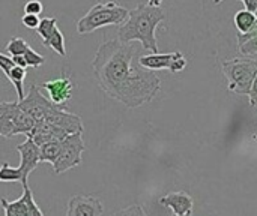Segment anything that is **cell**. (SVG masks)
I'll return each instance as SVG.
<instances>
[{
    "label": "cell",
    "instance_id": "obj_1",
    "mask_svg": "<svg viewBox=\"0 0 257 216\" xmlns=\"http://www.w3.org/2000/svg\"><path fill=\"white\" fill-rule=\"evenodd\" d=\"M139 59V47L113 39L99 45L92 63L101 90L128 108L151 102L161 89V80L142 68Z\"/></svg>",
    "mask_w": 257,
    "mask_h": 216
},
{
    "label": "cell",
    "instance_id": "obj_2",
    "mask_svg": "<svg viewBox=\"0 0 257 216\" xmlns=\"http://www.w3.org/2000/svg\"><path fill=\"white\" fill-rule=\"evenodd\" d=\"M166 15L161 8H155L151 5L140 3L137 8L130 11L126 21L117 30V39L122 44H131L139 41L145 51L152 54L158 53V42L155 36V30L161 21H164Z\"/></svg>",
    "mask_w": 257,
    "mask_h": 216
},
{
    "label": "cell",
    "instance_id": "obj_3",
    "mask_svg": "<svg viewBox=\"0 0 257 216\" xmlns=\"http://www.w3.org/2000/svg\"><path fill=\"white\" fill-rule=\"evenodd\" d=\"M128 14H130V11L126 8L117 5L114 0L96 3L78 20L77 33L83 36V35L95 32L96 29L105 27V26L123 24L128 18Z\"/></svg>",
    "mask_w": 257,
    "mask_h": 216
},
{
    "label": "cell",
    "instance_id": "obj_4",
    "mask_svg": "<svg viewBox=\"0 0 257 216\" xmlns=\"http://www.w3.org/2000/svg\"><path fill=\"white\" fill-rule=\"evenodd\" d=\"M229 90L238 95H248L257 77V59H232L221 63Z\"/></svg>",
    "mask_w": 257,
    "mask_h": 216
},
{
    "label": "cell",
    "instance_id": "obj_5",
    "mask_svg": "<svg viewBox=\"0 0 257 216\" xmlns=\"http://www.w3.org/2000/svg\"><path fill=\"white\" fill-rule=\"evenodd\" d=\"M86 150V144L83 141V132H75L66 135L60 141V153L53 168L56 174H62L74 167L81 164V155Z\"/></svg>",
    "mask_w": 257,
    "mask_h": 216
},
{
    "label": "cell",
    "instance_id": "obj_6",
    "mask_svg": "<svg viewBox=\"0 0 257 216\" xmlns=\"http://www.w3.org/2000/svg\"><path fill=\"white\" fill-rule=\"evenodd\" d=\"M139 65L145 69L149 71H161V69H169L170 72H181L187 68V59L181 51L175 53H167V54H145L140 56Z\"/></svg>",
    "mask_w": 257,
    "mask_h": 216
},
{
    "label": "cell",
    "instance_id": "obj_7",
    "mask_svg": "<svg viewBox=\"0 0 257 216\" xmlns=\"http://www.w3.org/2000/svg\"><path fill=\"white\" fill-rule=\"evenodd\" d=\"M0 206L5 210V216H44L33 198L29 185L23 186V195L18 200L8 201L6 198H2Z\"/></svg>",
    "mask_w": 257,
    "mask_h": 216
},
{
    "label": "cell",
    "instance_id": "obj_8",
    "mask_svg": "<svg viewBox=\"0 0 257 216\" xmlns=\"http://www.w3.org/2000/svg\"><path fill=\"white\" fill-rule=\"evenodd\" d=\"M53 105L54 104L39 92L36 84H32L24 99L18 102V107L35 120H44Z\"/></svg>",
    "mask_w": 257,
    "mask_h": 216
},
{
    "label": "cell",
    "instance_id": "obj_9",
    "mask_svg": "<svg viewBox=\"0 0 257 216\" xmlns=\"http://www.w3.org/2000/svg\"><path fill=\"white\" fill-rule=\"evenodd\" d=\"M18 153H20V171H21V185L27 186V179L30 176V173L38 167V164L41 162V149L39 146H36L33 143L32 138H26L24 143L18 144L17 147Z\"/></svg>",
    "mask_w": 257,
    "mask_h": 216
},
{
    "label": "cell",
    "instance_id": "obj_10",
    "mask_svg": "<svg viewBox=\"0 0 257 216\" xmlns=\"http://www.w3.org/2000/svg\"><path fill=\"white\" fill-rule=\"evenodd\" d=\"M104 207L93 195H74L68 201L66 216H102Z\"/></svg>",
    "mask_w": 257,
    "mask_h": 216
},
{
    "label": "cell",
    "instance_id": "obj_11",
    "mask_svg": "<svg viewBox=\"0 0 257 216\" xmlns=\"http://www.w3.org/2000/svg\"><path fill=\"white\" fill-rule=\"evenodd\" d=\"M42 89L47 90L48 93V99L60 107H65V104L71 99L72 90H74V84L71 83V80L68 77H60L56 80H50L41 84Z\"/></svg>",
    "mask_w": 257,
    "mask_h": 216
},
{
    "label": "cell",
    "instance_id": "obj_12",
    "mask_svg": "<svg viewBox=\"0 0 257 216\" xmlns=\"http://www.w3.org/2000/svg\"><path fill=\"white\" fill-rule=\"evenodd\" d=\"M66 135H68V134H66L63 129L57 128V126L53 125V123H48V122H45V120H36L33 129H32L26 137L32 138L33 143H35L36 146L41 147V146L45 144V143L62 141Z\"/></svg>",
    "mask_w": 257,
    "mask_h": 216
},
{
    "label": "cell",
    "instance_id": "obj_13",
    "mask_svg": "<svg viewBox=\"0 0 257 216\" xmlns=\"http://www.w3.org/2000/svg\"><path fill=\"white\" fill-rule=\"evenodd\" d=\"M160 204L170 209L173 215H191L194 201L187 192H172L160 198Z\"/></svg>",
    "mask_w": 257,
    "mask_h": 216
},
{
    "label": "cell",
    "instance_id": "obj_14",
    "mask_svg": "<svg viewBox=\"0 0 257 216\" xmlns=\"http://www.w3.org/2000/svg\"><path fill=\"white\" fill-rule=\"evenodd\" d=\"M18 110V101L17 102H0V135L2 137H12L15 135L14 131V119L15 113Z\"/></svg>",
    "mask_w": 257,
    "mask_h": 216
},
{
    "label": "cell",
    "instance_id": "obj_15",
    "mask_svg": "<svg viewBox=\"0 0 257 216\" xmlns=\"http://www.w3.org/2000/svg\"><path fill=\"white\" fill-rule=\"evenodd\" d=\"M6 77L9 78V81L14 84V87H15V90H17L18 102L23 101L24 96H26V95H24V89H23V83H24V78H26V69L15 65V66L8 72Z\"/></svg>",
    "mask_w": 257,
    "mask_h": 216
},
{
    "label": "cell",
    "instance_id": "obj_16",
    "mask_svg": "<svg viewBox=\"0 0 257 216\" xmlns=\"http://www.w3.org/2000/svg\"><path fill=\"white\" fill-rule=\"evenodd\" d=\"M257 17L254 14H251V12H248V11H238L236 14H235V18H233V21H235V27L238 29V32L242 35V33H247L251 27H253V24L256 23Z\"/></svg>",
    "mask_w": 257,
    "mask_h": 216
},
{
    "label": "cell",
    "instance_id": "obj_17",
    "mask_svg": "<svg viewBox=\"0 0 257 216\" xmlns=\"http://www.w3.org/2000/svg\"><path fill=\"white\" fill-rule=\"evenodd\" d=\"M42 44H44V47L51 48V50H53L54 53H57L59 56H62V57H65V56H66L65 38H63V33H62L59 29H56V30H54V33H53L47 41H42Z\"/></svg>",
    "mask_w": 257,
    "mask_h": 216
},
{
    "label": "cell",
    "instance_id": "obj_18",
    "mask_svg": "<svg viewBox=\"0 0 257 216\" xmlns=\"http://www.w3.org/2000/svg\"><path fill=\"white\" fill-rule=\"evenodd\" d=\"M39 149H41V162H50L51 165H54L60 153V141L45 143Z\"/></svg>",
    "mask_w": 257,
    "mask_h": 216
},
{
    "label": "cell",
    "instance_id": "obj_19",
    "mask_svg": "<svg viewBox=\"0 0 257 216\" xmlns=\"http://www.w3.org/2000/svg\"><path fill=\"white\" fill-rule=\"evenodd\" d=\"M56 29H57V20L56 18H42L36 27V32L42 38V41H47L54 33Z\"/></svg>",
    "mask_w": 257,
    "mask_h": 216
},
{
    "label": "cell",
    "instance_id": "obj_20",
    "mask_svg": "<svg viewBox=\"0 0 257 216\" xmlns=\"http://www.w3.org/2000/svg\"><path fill=\"white\" fill-rule=\"evenodd\" d=\"M30 48V45L23 39V38H12L9 42H8V45H6V51L12 56V57H15V56H24V53L27 51Z\"/></svg>",
    "mask_w": 257,
    "mask_h": 216
},
{
    "label": "cell",
    "instance_id": "obj_21",
    "mask_svg": "<svg viewBox=\"0 0 257 216\" xmlns=\"http://www.w3.org/2000/svg\"><path fill=\"white\" fill-rule=\"evenodd\" d=\"M0 182H21L20 168L11 167L8 162H3L0 167Z\"/></svg>",
    "mask_w": 257,
    "mask_h": 216
},
{
    "label": "cell",
    "instance_id": "obj_22",
    "mask_svg": "<svg viewBox=\"0 0 257 216\" xmlns=\"http://www.w3.org/2000/svg\"><path fill=\"white\" fill-rule=\"evenodd\" d=\"M24 60H26V63H27V66H32V68H39V66H42L44 65V62H45V59H44V56H41L39 53H36L32 47L24 53Z\"/></svg>",
    "mask_w": 257,
    "mask_h": 216
},
{
    "label": "cell",
    "instance_id": "obj_23",
    "mask_svg": "<svg viewBox=\"0 0 257 216\" xmlns=\"http://www.w3.org/2000/svg\"><path fill=\"white\" fill-rule=\"evenodd\" d=\"M111 216H148L146 212L143 210V207L140 204H133L130 207H125L122 210L114 212Z\"/></svg>",
    "mask_w": 257,
    "mask_h": 216
},
{
    "label": "cell",
    "instance_id": "obj_24",
    "mask_svg": "<svg viewBox=\"0 0 257 216\" xmlns=\"http://www.w3.org/2000/svg\"><path fill=\"white\" fill-rule=\"evenodd\" d=\"M44 11V5L39 0H29L24 5V14H33V15H39Z\"/></svg>",
    "mask_w": 257,
    "mask_h": 216
},
{
    "label": "cell",
    "instance_id": "obj_25",
    "mask_svg": "<svg viewBox=\"0 0 257 216\" xmlns=\"http://www.w3.org/2000/svg\"><path fill=\"white\" fill-rule=\"evenodd\" d=\"M239 51H241V54H244V56H253V54H257V36L256 38H253V39H250V41H247L245 44H242V45L239 47Z\"/></svg>",
    "mask_w": 257,
    "mask_h": 216
},
{
    "label": "cell",
    "instance_id": "obj_26",
    "mask_svg": "<svg viewBox=\"0 0 257 216\" xmlns=\"http://www.w3.org/2000/svg\"><path fill=\"white\" fill-rule=\"evenodd\" d=\"M39 21H41L39 17H38V15H33V14H24L23 18H21V23L24 24V27H27V29H35V30H36Z\"/></svg>",
    "mask_w": 257,
    "mask_h": 216
},
{
    "label": "cell",
    "instance_id": "obj_27",
    "mask_svg": "<svg viewBox=\"0 0 257 216\" xmlns=\"http://www.w3.org/2000/svg\"><path fill=\"white\" fill-rule=\"evenodd\" d=\"M256 36H257V20H256V23L253 24V27H251L247 33H242V35L239 33V35H238V38H236V39H238V47H241L242 44H245L247 41H250V39H253V38H256Z\"/></svg>",
    "mask_w": 257,
    "mask_h": 216
},
{
    "label": "cell",
    "instance_id": "obj_28",
    "mask_svg": "<svg viewBox=\"0 0 257 216\" xmlns=\"http://www.w3.org/2000/svg\"><path fill=\"white\" fill-rule=\"evenodd\" d=\"M14 66H15V63H14L12 57H8V56H5L3 53H0V69H2V72H3L5 75H8V72H9Z\"/></svg>",
    "mask_w": 257,
    "mask_h": 216
},
{
    "label": "cell",
    "instance_id": "obj_29",
    "mask_svg": "<svg viewBox=\"0 0 257 216\" xmlns=\"http://www.w3.org/2000/svg\"><path fill=\"white\" fill-rule=\"evenodd\" d=\"M247 96H248L250 105L257 110V77L256 80H254V83H253V86H251V89H250V93Z\"/></svg>",
    "mask_w": 257,
    "mask_h": 216
},
{
    "label": "cell",
    "instance_id": "obj_30",
    "mask_svg": "<svg viewBox=\"0 0 257 216\" xmlns=\"http://www.w3.org/2000/svg\"><path fill=\"white\" fill-rule=\"evenodd\" d=\"M245 5V11L257 15V0H241Z\"/></svg>",
    "mask_w": 257,
    "mask_h": 216
},
{
    "label": "cell",
    "instance_id": "obj_31",
    "mask_svg": "<svg viewBox=\"0 0 257 216\" xmlns=\"http://www.w3.org/2000/svg\"><path fill=\"white\" fill-rule=\"evenodd\" d=\"M12 60H14V63L17 65V66H21V68H27V63H26V60H24V57L23 56H15V57H12Z\"/></svg>",
    "mask_w": 257,
    "mask_h": 216
},
{
    "label": "cell",
    "instance_id": "obj_32",
    "mask_svg": "<svg viewBox=\"0 0 257 216\" xmlns=\"http://www.w3.org/2000/svg\"><path fill=\"white\" fill-rule=\"evenodd\" d=\"M148 5L155 6V8H160V6H161V0H149V3H148Z\"/></svg>",
    "mask_w": 257,
    "mask_h": 216
},
{
    "label": "cell",
    "instance_id": "obj_33",
    "mask_svg": "<svg viewBox=\"0 0 257 216\" xmlns=\"http://www.w3.org/2000/svg\"><path fill=\"white\" fill-rule=\"evenodd\" d=\"M221 2H223V0H214V3H215V5H218V3H221Z\"/></svg>",
    "mask_w": 257,
    "mask_h": 216
},
{
    "label": "cell",
    "instance_id": "obj_34",
    "mask_svg": "<svg viewBox=\"0 0 257 216\" xmlns=\"http://www.w3.org/2000/svg\"><path fill=\"white\" fill-rule=\"evenodd\" d=\"M173 216H179V215H173ZM182 216H191V215H182Z\"/></svg>",
    "mask_w": 257,
    "mask_h": 216
},
{
    "label": "cell",
    "instance_id": "obj_35",
    "mask_svg": "<svg viewBox=\"0 0 257 216\" xmlns=\"http://www.w3.org/2000/svg\"><path fill=\"white\" fill-rule=\"evenodd\" d=\"M256 17H257V15H256Z\"/></svg>",
    "mask_w": 257,
    "mask_h": 216
}]
</instances>
